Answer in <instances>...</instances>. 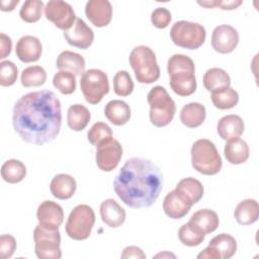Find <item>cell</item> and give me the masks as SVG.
<instances>
[{
	"label": "cell",
	"mask_w": 259,
	"mask_h": 259,
	"mask_svg": "<svg viewBox=\"0 0 259 259\" xmlns=\"http://www.w3.org/2000/svg\"><path fill=\"white\" fill-rule=\"evenodd\" d=\"M12 124L15 133L28 144L41 146L54 141L62 125L60 99L51 90L24 94L13 106Z\"/></svg>",
	"instance_id": "cell-1"
},
{
	"label": "cell",
	"mask_w": 259,
	"mask_h": 259,
	"mask_svg": "<svg viewBox=\"0 0 259 259\" xmlns=\"http://www.w3.org/2000/svg\"><path fill=\"white\" fill-rule=\"evenodd\" d=\"M163 187V175L152 161L133 157L125 161L113 181L119 199L132 208L151 206Z\"/></svg>",
	"instance_id": "cell-2"
},
{
	"label": "cell",
	"mask_w": 259,
	"mask_h": 259,
	"mask_svg": "<svg viewBox=\"0 0 259 259\" xmlns=\"http://www.w3.org/2000/svg\"><path fill=\"white\" fill-rule=\"evenodd\" d=\"M167 72L170 77V87L175 94L186 97L196 90L195 66L192 59L183 54H175L169 58Z\"/></svg>",
	"instance_id": "cell-3"
},
{
	"label": "cell",
	"mask_w": 259,
	"mask_h": 259,
	"mask_svg": "<svg viewBox=\"0 0 259 259\" xmlns=\"http://www.w3.org/2000/svg\"><path fill=\"white\" fill-rule=\"evenodd\" d=\"M136 79L142 84H152L160 78V68L156 55L147 46L135 47L128 57Z\"/></svg>",
	"instance_id": "cell-4"
},
{
	"label": "cell",
	"mask_w": 259,
	"mask_h": 259,
	"mask_svg": "<svg viewBox=\"0 0 259 259\" xmlns=\"http://www.w3.org/2000/svg\"><path fill=\"white\" fill-rule=\"evenodd\" d=\"M191 165L203 175H215L223 166L222 158L214 144L207 139L195 141L191 147Z\"/></svg>",
	"instance_id": "cell-5"
},
{
	"label": "cell",
	"mask_w": 259,
	"mask_h": 259,
	"mask_svg": "<svg viewBox=\"0 0 259 259\" xmlns=\"http://www.w3.org/2000/svg\"><path fill=\"white\" fill-rule=\"evenodd\" d=\"M147 101L150 105L149 117L153 125L164 127L172 121L176 105L164 87L160 85L153 87L147 95Z\"/></svg>",
	"instance_id": "cell-6"
},
{
	"label": "cell",
	"mask_w": 259,
	"mask_h": 259,
	"mask_svg": "<svg viewBox=\"0 0 259 259\" xmlns=\"http://www.w3.org/2000/svg\"><path fill=\"white\" fill-rule=\"evenodd\" d=\"M170 37L174 45L187 49H199L206 37V31L203 25L197 22L187 20L176 21L170 29Z\"/></svg>",
	"instance_id": "cell-7"
},
{
	"label": "cell",
	"mask_w": 259,
	"mask_h": 259,
	"mask_svg": "<svg viewBox=\"0 0 259 259\" xmlns=\"http://www.w3.org/2000/svg\"><path fill=\"white\" fill-rule=\"evenodd\" d=\"M95 224V213L91 206L78 204L70 212L65 230L67 235L76 241H83L89 238Z\"/></svg>",
	"instance_id": "cell-8"
},
{
	"label": "cell",
	"mask_w": 259,
	"mask_h": 259,
	"mask_svg": "<svg viewBox=\"0 0 259 259\" xmlns=\"http://www.w3.org/2000/svg\"><path fill=\"white\" fill-rule=\"evenodd\" d=\"M35 255L39 259H60L61 235L58 229H51L37 225L33 230Z\"/></svg>",
	"instance_id": "cell-9"
},
{
	"label": "cell",
	"mask_w": 259,
	"mask_h": 259,
	"mask_svg": "<svg viewBox=\"0 0 259 259\" xmlns=\"http://www.w3.org/2000/svg\"><path fill=\"white\" fill-rule=\"evenodd\" d=\"M80 88L88 103L97 104L109 92L108 77L99 69H89L81 75Z\"/></svg>",
	"instance_id": "cell-10"
},
{
	"label": "cell",
	"mask_w": 259,
	"mask_h": 259,
	"mask_svg": "<svg viewBox=\"0 0 259 259\" xmlns=\"http://www.w3.org/2000/svg\"><path fill=\"white\" fill-rule=\"evenodd\" d=\"M44 11L46 18L64 31L70 29L77 19L73 7L68 2L62 0L49 1L45 5Z\"/></svg>",
	"instance_id": "cell-11"
},
{
	"label": "cell",
	"mask_w": 259,
	"mask_h": 259,
	"mask_svg": "<svg viewBox=\"0 0 259 259\" xmlns=\"http://www.w3.org/2000/svg\"><path fill=\"white\" fill-rule=\"evenodd\" d=\"M122 157V147L120 143L112 137L104 140L96 147L95 161L97 167L104 171L114 170Z\"/></svg>",
	"instance_id": "cell-12"
},
{
	"label": "cell",
	"mask_w": 259,
	"mask_h": 259,
	"mask_svg": "<svg viewBox=\"0 0 259 259\" xmlns=\"http://www.w3.org/2000/svg\"><path fill=\"white\" fill-rule=\"evenodd\" d=\"M239 44V33L235 27L229 24H221L214 27L211 33V47L220 54L232 53Z\"/></svg>",
	"instance_id": "cell-13"
},
{
	"label": "cell",
	"mask_w": 259,
	"mask_h": 259,
	"mask_svg": "<svg viewBox=\"0 0 259 259\" xmlns=\"http://www.w3.org/2000/svg\"><path fill=\"white\" fill-rule=\"evenodd\" d=\"M64 37L70 46L86 50L94 40V32L83 19L77 18L73 26L64 31Z\"/></svg>",
	"instance_id": "cell-14"
},
{
	"label": "cell",
	"mask_w": 259,
	"mask_h": 259,
	"mask_svg": "<svg viewBox=\"0 0 259 259\" xmlns=\"http://www.w3.org/2000/svg\"><path fill=\"white\" fill-rule=\"evenodd\" d=\"M85 14L96 27L108 25L112 18V6L107 0H89L85 5Z\"/></svg>",
	"instance_id": "cell-15"
},
{
	"label": "cell",
	"mask_w": 259,
	"mask_h": 259,
	"mask_svg": "<svg viewBox=\"0 0 259 259\" xmlns=\"http://www.w3.org/2000/svg\"><path fill=\"white\" fill-rule=\"evenodd\" d=\"M36 218L39 225L58 229L64 222V210L59 203L53 200H45L37 207Z\"/></svg>",
	"instance_id": "cell-16"
},
{
	"label": "cell",
	"mask_w": 259,
	"mask_h": 259,
	"mask_svg": "<svg viewBox=\"0 0 259 259\" xmlns=\"http://www.w3.org/2000/svg\"><path fill=\"white\" fill-rule=\"evenodd\" d=\"M42 46L36 36L23 35L16 42V56L23 63L36 62L40 58Z\"/></svg>",
	"instance_id": "cell-17"
},
{
	"label": "cell",
	"mask_w": 259,
	"mask_h": 259,
	"mask_svg": "<svg viewBox=\"0 0 259 259\" xmlns=\"http://www.w3.org/2000/svg\"><path fill=\"white\" fill-rule=\"evenodd\" d=\"M245 123L241 116L237 114H228L223 116L217 124V131L219 136L225 140L230 141L240 138L244 133Z\"/></svg>",
	"instance_id": "cell-18"
},
{
	"label": "cell",
	"mask_w": 259,
	"mask_h": 259,
	"mask_svg": "<svg viewBox=\"0 0 259 259\" xmlns=\"http://www.w3.org/2000/svg\"><path fill=\"white\" fill-rule=\"evenodd\" d=\"M191 206L175 189L168 192L163 201L164 212L167 217L174 220L184 218L189 212Z\"/></svg>",
	"instance_id": "cell-19"
},
{
	"label": "cell",
	"mask_w": 259,
	"mask_h": 259,
	"mask_svg": "<svg viewBox=\"0 0 259 259\" xmlns=\"http://www.w3.org/2000/svg\"><path fill=\"white\" fill-rule=\"evenodd\" d=\"M100 217L102 222L110 228H118L125 221V210L114 199L107 198L100 204Z\"/></svg>",
	"instance_id": "cell-20"
},
{
	"label": "cell",
	"mask_w": 259,
	"mask_h": 259,
	"mask_svg": "<svg viewBox=\"0 0 259 259\" xmlns=\"http://www.w3.org/2000/svg\"><path fill=\"white\" fill-rule=\"evenodd\" d=\"M77 188L76 180L73 176L69 174H58L56 175L51 183H50V190L51 193L58 199H69L71 198Z\"/></svg>",
	"instance_id": "cell-21"
},
{
	"label": "cell",
	"mask_w": 259,
	"mask_h": 259,
	"mask_svg": "<svg viewBox=\"0 0 259 259\" xmlns=\"http://www.w3.org/2000/svg\"><path fill=\"white\" fill-rule=\"evenodd\" d=\"M189 223L199 232L206 235L214 232L218 229L220 220L214 210L209 208H202L198 209L191 215Z\"/></svg>",
	"instance_id": "cell-22"
},
{
	"label": "cell",
	"mask_w": 259,
	"mask_h": 259,
	"mask_svg": "<svg viewBox=\"0 0 259 259\" xmlns=\"http://www.w3.org/2000/svg\"><path fill=\"white\" fill-rule=\"evenodd\" d=\"M175 190L191 205L197 203L203 196L202 183L193 177L181 179L177 183Z\"/></svg>",
	"instance_id": "cell-23"
},
{
	"label": "cell",
	"mask_w": 259,
	"mask_h": 259,
	"mask_svg": "<svg viewBox=\"0 0 259 259\" xmlns=\"http://www.w3.org/2000/svg\"><path fill=\"white\" fill-rule=\"evenodd\" d=\"M224 154L229 163L233 165H239L245 163L248 160L250 149L244 140L237 138L227 141Z\"/></svg>",
	"instance_id": "cell-24"
},
{
	"label": "cell",
	"mask_w": 259,
	"mask_h": 259,
	"mask_svg": "<svg viewBox=\"0 0 259 259\" xmlns=\"http://www.w3.org/2000/svg\"><path fill=\"white\" fill-rule=\"evenodd\" d=\"M104 115L112 124L123 125L131 118V108L125 101L110 100L104 107Z\"/></svg>",
	"instance_id": "cell-25"
},
{
	"label": "cell",
	"mask_w": 259,
	"mask_h": 259,
	"mask_svg": "<svg viewBox=\"0 0 259 259\" xmlns=\"http://www.w3.org/2000/svg\"><path fill=\"white\" fill-rule=\"evenodd\" d=\"M206 117L205 107L199 102H190L185 104L180 111L181 122L189 127L195 128L203 123Z\"/></svg>",
	"instance_id": "cell-26"
},
{
	"label": "cell",
	"mask_w": 259,
	"mask_h": 259,
	"mask_svg": "<svg viewBox=\"0 0 259 259\" xmlns=\"http://www.w3.org/2000/svg\"><path fill=\"white\" fill-rule=\"evenodd\" d=\"M56 67L60 71H67L78 76L82 75L85 70V60L75 52L64 51L58 56Z\"/></svg>",
	"instance_id": "cell-27"
},
{
	"label": "cell",
	"mask_w": 259,
	"mask_h": 259,
	"mask_svg": "<svg viewBox=\"0 0 259 259\" xmlns=\"http://www.w3.org/2000/svg\"><path fill=\"white\" fill-rule=\"evenodd\" d=\"M235 220L242 226L252 225L259 218V205L257 200L246 198L238 203L234 211Z\"/></svg>",
	"instance_id": "cell-28"
},
{
	"label": "cell",
	"mask_w": 259,
	"mask_h": 259,
	"mask_svg": "<svg viewBox=\"0 0 259 259\" xmlns=\"http://www.w3.org/2000/svg\"><path fill=\"white\" fill-rule=\"evenodd\" d=\"M204 88L209 92H215L224 88L230 87L231 78L229 74L222 68L208 69L202 78Z\"/></svg>",
	"instance_id": "cell-29"
},
{
	"label": "cell",
	"mask_w": 259,
	"mask_h": 259,
	"mask_svg": "<svg viewBox=\"0 0 259 259\" xmlns=\"http://www.w3.org/2000/svg\"><path fill=\"white\" fill-rule=\"evenodd\" d=\"M90 118L91 114L89 109L82 104H73L68 108V125L74 132L83 131L88 125Z\"/></svg>",
	"instance_id": "cell-30"
},
{
	"label": "cell",
	"mask_w": 259,
	"mask_h": 259,
	"mask_svg": "<svg viewBox=\"0 0 259 259\" xmlns=\"http://www.w3.org/2000/svg\"><path fill=\"white\" fill-rule=\"evenodd\" d=\"M208 246L214 248L222 259H229L233 257L237 251L236 239L232 235L225 233L213 237L209 241Z\"/></svg>",
	"instance_id": "cell-31"
},
{
	"label": "cell",
	"mask_w": 259,
	"mask_h": 259,
	"mask_svg": "<svg viewBox=\"0 0 259 259\" xmlns=\"http://www.w3.org/2000/svg\"><path fill=\"white\" fill-rule=\"evenodd\" d=\"M26 175L25 165L16 159H9L1 167V176L4 181L15 184L24 179Z\"/></svg>",
	"instance_id": "cell-32"
},
{
	"label": "cell",
	"mask_w": 259,
	"mask_h": 259,
	"mask_svg": "<svg viewBox=\"0 0 259 259\" xmlns=\"http://www.w3.org/2000/svg\"><path fill=\"white\" fill-rule=\"evenodd\" d=\"M210 99L214 107L219 109H231L239 102V94L232 87H227L222 90L212 92Z\"/></svg>",
	"instance_id": "cell-33"
},
{
	"label": "cell",
	"mask_w": 259,
	"mask_h": 259,
	"mask_svg": "<svg viewBox=\"0 0 259 259\" xmlns=\"http://www.w3.org/2000/svg\"><path fill=\"white\" fill-rule=\"evenodd\" d=\"M47 80V72L40 66H29L21 72L20 81L23 87H38L45 84Z\"/></svg>",
	"instance_id": "cell-34"
},
{
	"label": "cell",
	"mask_w": 259,
	"mask_h": 259,
	"mask_svg": "<svg viewBox=\"0 0 259 259\" xmlns=\"http://www.w3.org/2000/svg\"><path fill=\"white\" fill-rule=\"evenodd\" d=\"M178 238L183 245L188 247H195L203 242L205 235L199 232L188 222L180 227L178 231Z\"/></svg>",
	"instance_id": "cell-35"
},
{
	"label": "cell",
	"mask_w": 259,
	"mask_h": 259,
	"mask_svg": "<svg viewBox=\"0 0 259 259\" xmlns=\"http://www.w3.org/2000/svg\"><path fill=\"white\" fill-rule=\"evenodd\" d=\"M44 8L41 0H26L19 10V16L27 23H34L40 19Z\"/></svg>",
	"instance_id": "cell-36"
},
{
	"label": "cell",
	"mask_w": 259,
	"mask_h": 259,
	"mask_svg": "<svg viewBox=\"0 0 259 259\" xmlns=\"http://www.w3.org/2000/svg\"><path fill=\"white\" fill-rule=\"evenodd\" d=\"M53 85L64 95L72 94L76 89V76L67 71H59L53 78Z\"/></svg>",
	"instance_id": "cell-37"
},
{
	"label": "cell",
	"mask_w": 259,
	"mask_h": 259,
	"mask_svg": "<svg viewBox=\"0 0 259 259\" xmlns=\"http://www.w3.org/2000/svg\"><path fill=\"white\" fill-rule=\"evenodd\" d=\"M135 84L127 71H118L113 77V91L116 95L125 97L134 90Z\"/></svg>",
	"instance_id": "cell-38"
},
{
	"label": "cell",
	"mask_w": 259,
	"mask_h": 259,
	"mask_svg": "<svg viewBox=\"0 0 259 259\" xmlns=\"http://www.w3.org/2000/svg\"><path fill=\"white\" fill-rule=\"evenodd\" d=\"M112 137V131L108 124L102 121L95 122L87 134V139L89 143L97 147L101 142Z\"/></svg>",
	"instance_id": "cell-39"
},
{
	"label": "cell",
	"mask_w": 259,
	"mask_h": 259,
	"mask_svg": "<svg viewBox=\"0 0 259 259\" xmlns=\"http://www.w3.org/2000/svg\"><path fill=\"white\" fill-rule=\"evenodd\" d=\"M17 67L11 61H2L0 63V85L8 87L17 80Z\"/></svg>",
	"instance_id": "cell-40"
},
{
	"label": "cell",
	"mask_w": 259,
	"mask_h": 259,
	"mask_svg": "<svg viewBox=\"0 0 259 259\" xmlns=\"http://www.w3.org/2000/svg\"><path fill=\"white\" fill-rule=\"evenodd\" d=\"M172 16L170 11L165 7H158L151 13V22L157 28H166L171 22Z\"/></svg>",
	"instance_id": "cell-41"
},
{
	"label": "cell",
	"mask_w": 259,
	"mask_h": 259,
	"mask_svg": "<svg viewBox=\"0 0 259 259\" xmlns=\"http://www.w3.org/2000/svg\"><path fill=\"white\" fill-rule=\"evenodd\" d=\"M16 240L9 234H3L0 237V257L1 259L10 258L16 250Z\"/></svg>",
	"instance_id": "cell-42"
},
{
	"label": "cell",
	"mask_w": 259,
	"mask_h": 259,
	"mask_svg": "<svg viewBox=\"0 0 259 259\" xmlns=\"http://www.w3.org/2000/svg\"><path fill=\"white\" fill-rule=\"evenodd\" d=\"M242 3H243L242 0H232V1L212 0V1H205L204 7H206V8L220 7L223 10H234V9L238 8Z\"/></svg>",
	"instance_id": "cell-43"
},
{
	"label": "cell",
	"mask_w": 259,
	"mask_h": 259,
	"mask_svg": "<svg viewBox=\"0 0 259 259\" xmlns=\"http://www.w3.org/2000/svg\"><path fill=\"white\" fill-rule=\"evenodd\" d=\"M121 258L123 259H128V258H138V259H145L146 254L144 251L137 246H127L123 249L121 255Z\"/></svg>",
	"instance_id": "cell-44"
},
{
	"label": "cell",
	"mask_w": 259,
	"mask_h": 259,
	"mask_svg": "<svg viewBox=\"0 0 259 259\" xmlns=\"http://www.w3.org/2000/svg\"><path fill=\"white\" fill-rule=\"evenodd\" d=\"M12 41L11 38L5 33H0V59H5L11 52Z\"/></svg>",
	"instance_id": "cell-45"
},
{
	"label": "cell",
	"mask_w": 259,
	"mask_h": 259,
	"mask_svg": "<svg viewBox=\"0 0 259 259\" xmlns=\"http://www.w3.org/2000/svg\"><path fill=\"white\" fill-rule=\"evenodd\" d=\"M197 258L198 259H220V255L214 248L207 246L197 255Z\"/></svg>",
	"instance_id": "cell-46"
},
{
	"label": "cell",
	"mask_w": 259,
	"mask_h": 259,
	"mask_svg": "<svg viewBox=\"0 0 259 259\" xmlns=\"http://www.w3.org/2000/svg\"><path fill=\"white\" fill-rule=\"evenodd\" d=\"M18 3H19V0H9V1L2 0L0 9L2 11H12Z\"/></svg>",
	"instance_id": "cell-47"
},
{
	"label": "cell",
	"mask_w": 259,
	"mask_h": 259,
	"mask_svg": "<svg viewBox=\"0 0 259 259\" xmlns=\"http://www.w3.org/2000/svg\"><path fill=\"white\" fill-rule=\"evenodd\" d=\"M155 257L156 258H158V257H173V258H175L176 256L174 255V254H171V253H168V252H164V253H160V254H157V255H155Z\"/></svg>",
	"instance_id": "cell-48"
}]
</instances>
